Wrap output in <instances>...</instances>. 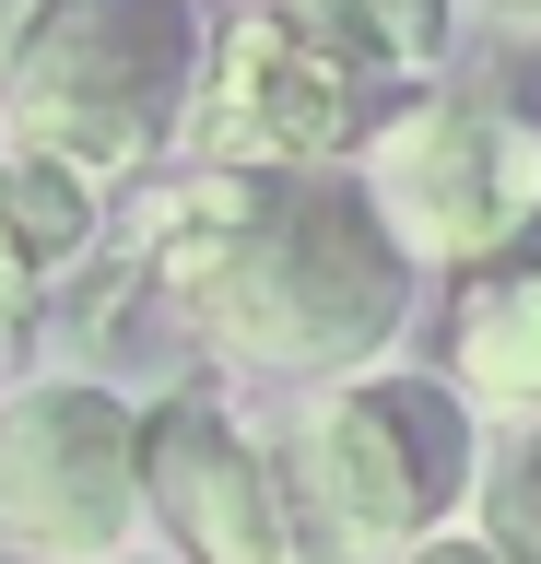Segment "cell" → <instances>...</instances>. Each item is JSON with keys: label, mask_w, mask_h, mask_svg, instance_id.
Returning a JSON list of instances; mask_svg holds the SVG:
<instances>
[{"label": "cell", "mask_w": 541, "mask_h": 564, "mask_svg": "<svg viewBox=\"0 0 541 564\" xmlns=\"http://www.w3.org/2000/svg\"><path fill=\"white\" fill-rule=\"evenodd\" d=\"M107 236L142 282V306L188 341V365L248 388L389 365L412 306H424V271L400 259L354 165H294V176L177 165Z\"/></svg>", "instance_id": "6da1fadb"}, {"label": "cell", "mask_w": 541, "mask_h": 564, "mask_svg": "<svg viewBox=\"0 0 541 564\" xmlns=\"http://www.w3.org/2000/svg\"><path fill=\"white\" fill-rule=\"evenodd\" d=\"M271 482L294 506L306 564H400L424 529L470 518V470H483V412L435 365H354V377H306L259 412Z\"/></svg>", "instance_id": "7a4b0ae2"}, {"label": "cell", "mask_w": 541, "mask_h": 564, "mask_svg": "<svg viewBox=\"0 0 541 564\" xmlns=\"http://www.w3.org/2000/svg\"><path fill=\"white\" fill-rule=\"evenodd\" d=\"M201 47L213 0H24L0 24V141L118 200L153 165H177Z\"/></svg>", "instance_id": "3957f363"}, {"label": "cell", "mask_w": 541, "mask_h": 564, "mask_svg": "<svg viewBox=\"0 0 541 564\" xmlns=\"http://www.w3.org/2000/svg\"><path fill=\"white\" fill-rule=\"evenodd\" d=\"M354 188L424 282L506 259L541 236V106H518L506 83H412L354 141Z\"/></svg>", "instance_id": "277c9868"}, {"label": "cell", "mask_w": 541, "mask_h": 564, "mask_svg": "<svg viewBox=\"0 0 541 564\" xmlns=\"http://www.w3.org/2000/svg\"><path fill=\"white\" fill-rule=\"evenodd\" d=\"M142 541V388L107 365L0 377V564H118Z\"/></svg>", "instance_id": "5b68a950"}, {"label": "cell", "mask_w": 541, "mask_h": 564, "mask_svg": "<svg viewBox=\"0 0 541 564\" xmlns=\"http://www.w3.org/2000/svg\"><path fill=\"white\" fill-rule=\"evenodd\" d=\"M389 118V83L354 70L342 47H318L283 12H224L201 47V95H188L177 153L236 176H294V165H354V141Z\"/></svg>", "instance_id": "8992f818"}, {"label": "cell", "mask_w": 541, "mask_h": 564, "mask_svg": "<svg viewBox=\"0 0 541 564\" xmlns=\"http://www.w3.org/2000/svg\"><path fill=\"white\" fill-rule=\"evenodd\" d=\"M142 541L177 564H306L236 377H165L142 400Z\"/></svg>", "instance_id": "52a82bcc"}, {"label": "cell", "mask_w": 541, "mask_h": 564, "mask_svg": "<svg viewBox=\"0 0 541 564\" xmlns=\"http://www.w3.org/2000/svg\"><path fill=\"white\" fill-rule=\"evenodd\" d=\"M435 377L459 388L483 423H541V236L506 259L447 271V317H435Z\"/></svg>", "instance_id": "ba28073f"}, {"label": "cell", "mask_w": 541, "mask_h": 564, "mask_svg": "<svg viewBox=\"0 0 541 564\" xmlns=\"http://www.w3.org/2000/svg\"><path fill=\"white\" fill-rule=\"evenodd\" d=\"M248 12L306 24L318 47H342L354 70H377L389 95L435 83V70H447V47H459V0H248Z\"/></svg>", "instance_id": "9c48e42d"}, {"label": "cell", "mask_w": 541, "mask_h": 564, "mask_svg": "<svg viewBox=\"0 0 541 564\" xmlns=\"http://www.w3.org/2000/svg\"><path fill=\"white\" fill-rule=\"evenodd\" d=\"M470 529H483L506 564H541V423H483Z\"/></svg>", "instance_id": "30bf717a"}, {"label": "cell", "mask_w": 541, "mask_h": 564, "mask_svg": "<svg viewBox=\"0 0 541 564\" xmlns=\"http://www.w3.org/2000/svg\"><path fill=\"white\" fill-rule=\"evenodd\" d=\"M47 306H59V282L36 271V247L0 224V352H24V341H36V317H47Z\"/></svg>", "instance_id": "8fae6325"}, {"label": "cell", "mask_w": 541, "mask_h": 564, "mask_svg": "<svg viewBox=\"0 0 541 564\" xmlns=\"http://www.w3.org/2000/svg\"><path fill=\"white\" fill-rule=\"evenodd\" d=\"M400 564H506V553H495V541H483L470 518H447V529H424V541H412Z\"/></svg>", "instance_id": "7c38bea8"}, {"label": "cell", "mask_w": 541, "mask_h": 564, "mask_svg": "<svg viewBox=\"0 0 541 564\" xmlns=\"http://www.w3.org/2000/svg\"><path fill=\"white\" fill-rule=\"evenodd\" d=\"M470 12H495L506 35H541V0H470Z\"/></svg>", "instance_id": "4fadbf2b"}, {"label": "cell", "mask_w": 541, "mask_h": 564, "mask_svg": "<svg viewBox=\"0 0 541 564\" xmlns=\"http://www.w3.org/2000/svg\"><path fill=\"white\" fill-rule=\"evenodd\" d=\"M118 564H177V553H153V541H130V553H118Z\"/></svg>", "instance_id": "5bb4252c"}, {"label": "cell", "mask_w": 541, "mask_h": 564, "mask_svg": "<svg viewBox=\"0 0 541 564\" xmlns=\"http://www.w3.org/2000/svg\"><path fill=\"white\" fill-rule=\"evenodd\" d=\"M12 12H24V0H0V24H12Z\"/></svg>", "instance_id": "9a60e30c"}, {"label": "cell", "mask_w": 541, "mask_h": 564, "mask_svg": "<svg viewBox=\"0 0 541 564\" xmlns=\"http://www.w3.org/2000/svg\"><path fill=\"white\" fill-rule=\"evenodd\" d=\"M12 365H24V352H0V377H12Z\"/></svg>", "instance_id": "2e32d148"}]
</instances>
